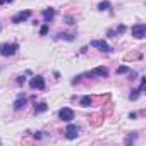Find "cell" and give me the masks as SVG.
<instances>
[{
  "label": "cell",
  "instance_id": "cell-1",
  "mask_svg": "<svg viewBox=\"0 0 146 146\" xmlns=\"http://www.w3.org/2000/svg\"><path fill=\"white\" fill-rule=\"evenodd\" d=\"M17 50H19L17 43H4V45H0V55H4V57H12V55H16Z\"/></svg>",
  "mask_w": 146,
  "mask_h": 146
},
{
  "label": "cell",
  "instance_id": "cell-2",
  "mask_svg": "<svg viewBox=\"0 0 146 146\" xmlns=\"http://www.w3.org/2000/svg\"><path fill=\"white\" fill-rule=\"evenodd\" d=\"M131 33H132V36H134V38L143 40V38L146 36V26H144V24H136V26H132Z\"/></svg>",
  "mask_w": 146,
  "mask_h": 146
},
{
  "label": "cell",
  "instance_id": "cell-3",
  "mask_svg": "<svg viewBox=\"0 0 146 146\" xmlns=\"http://www.w3.org/2000/svg\"><path fill=\"white\" fill-rule=\"evenodd\" d=\"M78 134H79V127L78 125H74V124H69L67 125V129H65V137L67 139H76Z\"/></svg>",
  "mask_w": 146,
  "mask_h": 146
},
{
  "label": "cell",
  "instance_id": "cell-4",
  "mask_svg": "<svg viewBox=\"0 0 146 146\" xmlns=\"http://www.w3.org/2000/svg\"><path fill=\"white\" fill-rule=\"evenodd\" d=\"M29 17H31V11H23V12H19V14H16L12 17V23L14 24H19V23H23V21H26Z\"/></svg>",
  "mask_w": 146,
  "mask_h": 146
},
{
  "label": "cell",
  "instance_id": "cell-5",
  "mask_svg": "<svg viewBox=\"0 0 146 146\" xmlns=\"http://www.w3.org/2000/svg\"><path fill=\"white\" fill-rule=\"evenodd\" d=\"M91 46H93V48H98L100 52H110V46L107 45L105 40H93V41H91Z\"/></svg>",
  "mask_w": 146,
  "mask_h": 146
},
{
  "label": "cell",
  "instance_id": "cell-6",
  "mask_svg": "<svg viewBox=\"0 0 146 146\" xmlns=\"http://www.w3.org/2000/svg\"><path fill=\"white\" fill-rule=\"evenodd\" d=\"M29 86H31L33 90H45V79H43L41 76H36V78L31 79Z\"/></svg>",
  "mask_w": 146,
  "mask_h": 146
},
{
  "label": "cell",
  "instance_id": "cell-7",
  "mask_svg": "<svg viewBox=\"0 0 146 146\" xmlns=\"http://www.w3.org/2000/svg\"><path fill=\"white\" fill-rule=\"evenodd\" d=\"M58 117H60L62 120H65V122H70L72 119H74V112H72L70 108H62V110L58 112Z\"/></svg>",
  "mask_w": 146,
  "mask_h": 146
},
{
  "label": "cell",
  "instance_id": "cell-8",
  "mask_svg": "<svg viewBox=\"0 0 146 146\" xmlns=\"http://www.w3.org/2000/svg\"><path fill=\"white\" fill-rule=\"evenodd\" d=\"M90 76H100V78H107V76H108V70H107V67H95L93 70H90Z\"/></svg>",
  "mask_w": 146,
  "mask_h": 146
},
{
  "label": "cell",
  "instance_id": "cell-9",
  "mask_svg": "<svg viewBox=\"0 0 146 146\" xmlns=\"http://www.w3.org/2000/svg\"><path fill=\"white\" fill-rule=\"evenodd\" d=\"M103 119H105V115H103V113H95V115L90 119V122H91V125H93V127H98V125H102V124H103Z\"/></svg>",
  "mask_w": 146,
  "mask_h": 146
},
{
  "label": "cell",
  "instance_id": "cell-10",
  "mask_svg": "<svg viewBox=\"0 0 146 146\" xmlns=\"http://www.w3.org/2000/svg\"><path fill=\"white\" fill-rule=\"evenodd\" d=\"M26 96H19L16 102H14V110H21V108H24L26 107Z\"/></svg>",
  "mask_w": 146,
  "mask_h": 146
},
{
  "label": "cell",
  "instance_id": "cell-11",
  "mask_svg": "<svg viewBox=\"0 0 146 146\" xmlns=\"http://www.w3.org/2000/svg\"><path fill=\"white\" fill-rule=\"evenodd\" d=\"M43 17H45V23H50L55 17V9H45L43 11Z\"/></svg>",
  "mask_w": 146,
  "mask_h": 146
},
{
  "label": "cell",
  "instance_id": "cell-12",
  "mask_svg": "<svg viewBox=\"0 0 146 146\" xmlns=\"http://www.w3.org/2000/svg\"><path fill=\"white\" fill-rule=\"evenodd\" d=\"M91 103H93V98H91L90 95H86V96H83V98L79 100V105L84 107V108H86V107H91Z\"/></svg>",
  "mask_w": 146,
  "mask_h": 146
},
{
  "label": "cell",
  "instance_id": "cell-13",
  "mask_svg": "<svg viewBox=\"0 0 146 146\" xmlns=\"http://www.w3.org/2000/svg\"><path fill=\"white\" fill-rule=\"evenodd\" d=\"M124 58H125V60H139V58H141V53H139V52H129V53H125Z\"/></svg>",
  "mask_w": 146,
  "mask_h": 146
},
{
  "label": "cell",
  "instance_id": "cell-14",
  "mask_svg": "<svg viewBox=\"0 0 146 146\" xmlns=\"http://www.w3.org/2000/svg\"><path fill=\"white\" fill-rule=\"evenodd\" d=\"M48 108V105L45 103V102H41V103H38L36 107H35V113H41V112H45Z\"/></svg>",
  "mask_w": 146,
  "mask_h": 146
},
{
  "label": "cell",
  "instance_id": "cell-15",
  "mask_svg": "<svg viewBox=\"0 0 146 146\" xmlns=\"http://www.w3.org/2000/svg\"><path fill=\"white\" fill-rule=\"evenodd\" d=\"M108 9H110V2H107V0L100 2V5H98V11H108Z\"/></svg>",
  "mask_w": 146,
  "mask_h": 146
},
{
  "label": "cell",
  "instance_id": "cell-16",
  "mask_svg": "<svg viewBox=\"0 0 146 146\" xmlns=\"http://www.w3.org/2000/svg\"><path fill=\"white\" fill-rule=\"evenodd\" d=\"M129 72H131V69L125 67V65H122V67L117 69V76H119V74H129Z\"/></svg>",
  "mask_w": 146,
  "mask_h": 146
},
{
  "label": "cell",
  "instance_id": "cell-17",
  "mask_svg": "<svg viewBox=\"0 0 146 146\" xmlns=\"http://www.w3.org/2000/svg\"><path fill=\"white\" fill-rule=\"evenodd\" d=\"M139 95H141V91H139V90H132V93L129 95V98H131V100H137V98H139Z\"/></svg>",
  "mask_w": 146,
  "mask_h": 146
},
{
  "label": "cell",
  "instance_id": "cell-18",
  "mask_svg": "<svg viewBox=\"0 0 146 146\" xmlns=\"http://www.w3.org/2000/svg\"><path fill=\"white\" fill-rule=\"evenodd\" d=\"M137 90H139V91H141V93H143V91H144V90H146V78H141V86H139V88H137Z\"/></svg>",
  "mask_w": 146,
  "mask_h": 146
},
{
  "label": "cell",
  "instance_id": "cell-19",
  "mask_svg": "<svg viewBox=\"0 0 146 146\" xmlns=\"http://www.w3.org/2000/svg\"><path fill=\"white\" fill-rule=\"evenodd\" d=\"M46 33H48V24H45V26H41V29H40V35H41V36H45Z\"/></svg>",
  "mask_w": 146,
  "mask_h": 146
},
{
  "label": "cell",
  "instance_id": "cell-20",
  "mask_svg": "<svg viewBox=\"0 0 146 146\" xmlns=\"http://www.w3.org/2000/svg\"><path fill=\"white\" fill-rule=\"evenodd\" d=\"M136 137H137L136 134H132V136H127V137H125V144H131V143H132Z\"/></svg>",
  "mask_w": 146,
  "mask_h": 146
},
{
  "label": "cell",
  "instance_id": "cell-21",
  "mask_svg": "<svg viewBox=\"0 0 146 146\" xmlns=\"http://www.w3.org/2000/svg\"><path fill=\"white\" fill-rule=\"evenodd\" d=\"M112 110H113V105H112V103H108V107H107V110H103V115H108V113H110Z\"/></svg>",
  "mask_w": 146,
  "mask_h": 146
},
{
  "label": "cell",
  "instance_id": "cell-22",
  "mask_svg": "<svg viewBox=\"0 0 146 146\" xmlns=\"http://www.w3.org/2000/svg\"><path fill=\"white\" fill-rule=\"evenodd\" d=\"M58 38H65V40H69V41L74 40V36H72V35H58Z\"/></svg>",
  "mask_w": 146,
  "mask_h": 146
},
{
  "label": "cell",
  "instance_id": "cell-23",
  "mask_svg": "<svg viewBox=\"0 0 146 146\" xmlns=\"http://www.w3.org/2000/svg\"><path fill=\"white\" fill-rule=\"evenodd\" d=\"M107 35H108L110 38H115V35H117V31H115V29H110V31H108Z\"/></svg>",
  "mask_w": 146,
  "mask_h": 146
},
{
  "label": "cell",
  "instance_id": "cell-24",
  "mask_svg": "<svg viewBox=\"0 0 146 146\" xmlns=\"http://www.w3.org/2000/svg\"><path fill=\"white\" fill-rule=\"evenodd\" d=\"M65 23H67V24H74V19H72L70 16H67V17H65Z\"/></svg>",
  "mask_w": 146,
  "mask_h": 146
},
{
  "label": "cell",
  "instance_id": "cell-25",
  "mask_svg": "<svg viewBox=\"0 0 146 146\" xmlns=\"http://www.w3.org/2000/svg\"><path fill=\"white\" fill-rule=\"evenodd\" d=\"M115 31H117V35H119V33H124V31H125V26H119Z\"/></svg>",
  "mask_w": 146,
  "mask_h": 146
},
{
  "label": "cell",
  "instance_id": "cell-26",
  "mask_svg": "<svg viewBox=\"0 0 146 146\" xmlns=\"http://www.w3.org/2000/svg\"><path fill=\"white\" fill-rule=\"evenodd\" d=\"M24 81H26L24 78H17V83H19V84H24Z\"/></svg>",
  "mask_w": 146,
  "mask_h": 146
},
{
  "label": "cell",
  "instance_id": "cell-27",
  "mask_svg": "<svg viewBox=\"0 0 146 146\" xmlns=\"http://www.w3.org/2000/svg\"><path fill=\"white\" fill-rule=\"evenodd\" d=\"M4 2H12V0H4Z\"/></svg>",
  "mask_w": 146,
  "mask_h": 146
}]
</instances>
